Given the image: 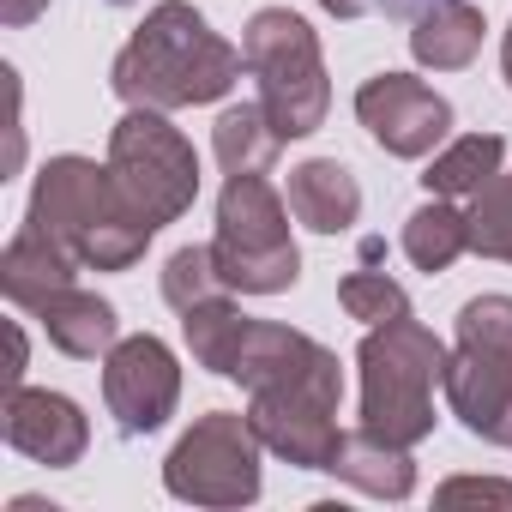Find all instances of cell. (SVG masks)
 I'll return each instance as SVG.
<instances>
[{
	"label": "cell",
	"instance_id": "6da1fadb",
	"mask_svg": "<svg viewBox=\"0 0 512 512\" xmlns=\"http://www.w3.org/2000/svg\"><path fill=\"white\" fill-rule=\"evenodd\" d=\"M241 49H229L199 7L187 0H157L139 19V31L127 37V49L109 67V91L127 109H193V103H217L229 97V85L241 79Z\"/></svg>",
	"mask_w": 512,
	"mask_h": 512
},
{
	"label": "cell",
	"instance_id": "7a4b0ae2",
	"mask_svg": "<svg viewBox=\"0 0 512 512\" xmlns=\"http://www.w3.org/2000/svg\"><path fill=\"white\" fill-rule=\"evenodd\" d=\"M25 223L37 235H49L61 253H73L85 272H127V266H139L151 235H157V223L127 199L115 169L91 163V157H73V151L49 157L37 169Z\"/></svg>",
	"mask_w": 512,
	"mask_h": 512
},
{
	"label": "cell",
	"instance_id": "3957f363",
	"mask_svg": "<svg viewBox=\"0 0 512 512\" xmlns=\"http://www.w3.org/2000/svg\"><path fill=\"white\" fill-rule=\"evenodd\" d=\"M446 344L422 320L368 326L356 344L362 368V428L392 446H422L434 434V386H446Z\"/></svg>",
	"mask_w": 512,
	"mask_h": 512
},
{
	"label": "cell",
	"instance_id": "277c9868",
	"mask_svg": "<svg viewBox=\"0 0 512 512\" xmlns=\"http://www.w3.org/2000/svg\"><path fill=\"white\" fill-rule=\"evenodd\" d=\"M290 205L266 175H223L217 193V272L235 296H284L302 278V253L290 235Z\"/></svg>",
	"mask_w": 512,
	"mask_h": 512
},
{
	"label": "cell",
	"instance_id": "5b68a950",
	"mask_svg": "<svg viewBox=\"0 0 512 512\" xmlns=\"http://www.w3.org/2000/svg\"><path fill=\"white\" fill-rule=\"evenodd\" d=\"M241 61L260 79V103L272 115V127L284 139H308L326 127L332 109V79H326V55L320 37L302 13L290 7H260L241 31Z\"/></svg>",
	"mask_w": 512,
	"mask_h": 512
},
{
	"label": "cell",
	"instance_id": "8992f818",
	"mask_svg": "<svg viewBox=\"0 0 512 512\" xmlns=\"http://www.w3.org/2000/svg\"><path fill=\"white\" fill-rule=\"evenodd\" d=\"M109 169L157 229L187 217L199 199V157L163 109H127L109 127Z\"/></svg>",
	"mask_w": 512,
	"mask_h": 512
},
{
	"label": "cell",
	"instance_id": "52a82bcc",
	"mask_svg": "<svg viewBox=\"0 0 512 512\" xmlns=\"http://www.w3.org/2000/svg\"><path fill=\"white\" fill-rule=\"evenodd\" d=\"M260 452L266 440L253 434L247 416L211 410L163 458V488L187 506H253L260 500Z\"/></svg>",
	"mask_w": 512,
	"mask_h": 512
},
{
	"label": "cell",
	"instance_id": "ba28073f",
	"mask_svg": "<svg viewBox=\"0 0 512 512\" xmlns=\"http://www.w3.org/2000/svg\"><path fill=\"white\" fill-rule=\"evenodd\" d=\"M338 398H344V368L290 380V386H260L247 392V422L266 440V452H278L296 470H326L338 452Z\"/></svg>",
	"mask_w": 512,
	"mask_h": 512
},
{
	"label": "cell",
	"instance_id": "9c48e42d",
	"mask_svg": "<svg viewBox=\"0 0 512 512\" xmlns=\"http://www.w3.org/2000/svg\"><path fill=\"white\" fill-rule=\"evenodd\" d=\"M103 404L115 416V428L127 440H145L157 434L175 404H181V362L163 338L139 332V338H121L109 356H103Z\"/></svg>",
	"mask_w": 512,
	"mask_h": 512
},
{
	"label": "cell",
	"instance_id": "30bf717a",
	"mask_svg": "<svg viewBox=\"0 0 512 512\" xmlns=\"http://www.w3.org/2000/svg\"><path fill=\"white\" fill-rule=\"evenodd\" d=\"M356 121L386 157L416 163V157H434V145L452 133V103L410 73H374L356 91Z\"/></svg>",
	"mask_w": 512,
	"mask_h": 512
},
{
	"label": "cell",
	"instance_id": "8fae6325",
	"mask_svg": "<svg viewBox=\"0 0 512 512\" xmlns=\"http://www.w3.org/2000/svg\"><path fill=\"white\" fill-rule=\"evenodd\" d=\"M446 404L476 440L512 446V350L458 338V350L446 356Z\"/></svg>",
	"mask_w": 512,
	"mask_h": 512
},
{
	"label": "cell",
	"instance_id": "7c38bea8",
	"mask_svg": "<svg viewBox=\"0 0 512 512\" xmlns=\"http://www.w3.org/2000/svg\"><path fill=\"white\" fill-rule=\"evenodd\" d=\"M7 446L25 452L31 464L67 470V464L85 458V446H91V422H85V410H79L67 392H49V386H13V392H7Z\"/></svg>",
	"mask_w": 512,
	"mask_h": 512
},
{
	"label": "cell",
	"instance_id": "4fadbf2b",
	"mask_svg": "<svg viewBox=\"0 0 512 512\" xmlns=\"http://www.w3.org/2000/svg\"><path fill=\"white\" fill-rule=\"evenodd\" d=\"M326 368H338V356L320 338H308L296 326H278V320H253L229 380L260 392V386H290V380H308V374H326Z\"/></svg>",
	"mask_w": 512,
	"mask_h": 512
},
{
	"label": "cell",
	"instance_id": "5bb4252c",
	"mask_svg": "<svg viewBox=\"0 0 512 512\" xmlns=\"http://www.w3.org/2000/svg\"><path fill=\"white\" fill-rule=\"evenodd\" d=\"M326 476H338V482H350V488H362L374 500H410L416 494V458H410V446H392V440L368 434L362 422L338 434V452H332Z\"/></svg>",
	"mask_w": 512,
	"mask_h": 512
},
{
	"label": "cell",
	"instance_id": "9a60e30c",
	"mask_svg": "<svg viewBox=\"0 0 512 512\" xmlns=\"http://www.w3.org/2000/svg\"><path fill=\"white\" fill-rule=\"evenodd\" d=\"M79 260L73 253H61L49 235H37L31 223L7 241V253H0V290H7V302L13 308H25V314H37L55 290H67V284H79Z\"/></svg>",
	"mask_w": 512,
	"mask_h": 512
},
{
	"label": "cell",
	"instance_id": "2e32d148",
	"mask_svg": "<svg viewBox=\"0 0 512 512\" xmlns=\"http://www.w3.org/2000/svg\"><path fill=\"white\" fill-rule=\"evenodd\" d=\"M37 320H43L49 344H55L61 356H73V362H97V356H109V350L121 344L115 308H109L97 290H79V284L55 290V296L37 308Z\"/></svg>",
	"mask_w": 512,
	"mask_h": 512
},
{
	"label": "cell",
	"instance_id": "e0dca14e",
	"mask_svg": "<svg viewBox=\"0 0 512 512\" xmlns=\"http://www.w3.org/2000/svg\"><path fill=\"white\" fill-rule=\"evenodd\" d=\"M290 211L314 235H344L362 217V181L338 157H308L302 169H290Z\"/></svg>",
	"mask_w": 512,
	"mask_h": 512
},
{
	"label": "cell",
	"instance_id": "ac0fdd59",
	"mask_svg": "<svg viewBox=\"0 0 512 512\" xmlns=\"http://www.w3.org/2000/svg\"><path fill=\"white\" fill-rule=\"evenodd\" d=\"M482 31L488 25H482V13L470 7V0H434V7L416 19V31H410V55L422 67H434V73H458V67L476 61Z\"/></svg>",
	"mask_w": 512,
	"mask_h": 512
},
{
	"label": "cell",
	"instance_id": "d6986e66",
	"mask_svg": "<svg viewBox=\"0 0 512 512\" xmlns=\"http://www.w3.org/2000/svg\"><path fill=\"white\" fill-rule=\"evenodd\" d=\"M211 151H217L223 175H266L278 163V151H284V133L272 127L266 103H235L211 127Z\"/></svg>",
	"mask_w": 512,
	"mask_h": 512
},
{
	"label": "cell",
	"instance_id": "ffe728a7",
	"mask_svg": "<svg viewBox=\"0 0 512 512\" xmlns=\"http://www.w3.org/2000/svg\"><path fill=\"white\" fill-rule=\"evenodd\" d=\"M506 163V139L500 133H464L446 151H434V163L422 169V187L434 199H476Z\"/></svg>",
	"mask_w": 512,
	"mask_h": 512
},
{
	"label": "cell",
	"instance_id": "44dd1931",
	"mask_svg": "<svg viewBox=\"0 0 512 512\" xmlns=\"http://www.w3.org/2000/svg\"><path fill=\"white\" fill-rule=\"evenodd\" d=\"M404 253L416 272H446L458 253H470V211L428 193V205H416L404 217Z\"/></svg>",
	"mask_w": 512,
	"mask_h": 512
},
{
	"label": "cell",
	"instance_id": "7402d4cb",
	"mask_svg": "<svg viewBox=\"0 0 512 512\" xmlns=\"http://www.w3.org/2000/svg\"><path fill=\"white\" fill-rule=\"evenodd\" d=\"M247 326H253V320H247L229 296L199 302V308H187V314H181V332H187L193 362H199V368H211V374H223V380H229V368H235V356H241Z\"/></svg>",
	"mask_w": 512,
	"mask_h": 512
},
{
	"label": "cell",
	"instance_id": "603a6c76",
	"mask_svg": "<svg viewBox=\"0 0 512 512\" xmlns=\"http://www.w3.org/2000/svg\"><path fill=\"white\" fill-rule=\"evenodd\" d=\"M217 296H229V284H223V272H217V253H211V241L199 247H175L169 253V266H163V302L175 308V314H187V308H199V302H217Z\"/></svg>",
	"mask_w": 512,
	"mask_h": 512
},
{
	"label": "cell",
	"instance_id": "cb8c5ba5",
	"mask_svg": "<svg viewBox=\"0 0 512 512\" xmlns=\"http://www.w3.org/2000/svg\"><path fill=\"white\" fill-rule=\"evenodd\" d=\"M470 253L512 266V169H500V175L470 199Z\"/></svg>",
	"mask_w": 512,
	"mask_h": 512
},
{
	"label": "cell",
	"instance_id": "d4e9b609",
	"mask_svg": "<svg viewBox=\"0 0 512 512\" xmlns=\"http://www.w3.org/2000/svg\"><path fill=\"white\" fill-rule=\"evenodd\" d=\"M338 308H344L350 320H362V326H386V320H404V314H410V296H404L398 278L374 272V260H368L362 272H350V278L338 284Z\"/></svg>",
	"mask_w": 512,
	"mask_h": 512
},
{
	"label": "cell",
	"instance_id": "484cf974",
	"mask_svg": "<svg viewBox=\"0 0 512 512\" xmlns=\"http://www.w3.org/2000/svg\"><path fill=\"white\" fill-rule=\"evenodd\" d=\"M440 506H470V500H494V506H512V482H500V476H452L440 494H434Z\"/></svg>",
	"mask_w": 512,
	"mask_h": 512
},
{
	"label": "cell",
	"instance_id": "4316f807",
	"mask_svg": "<svg viewBox=\"0 0 512 512\" xmlns=\"http://www.w3.org/2000/svg\"><path fill=\"white\" fill-rule=\"evenodd\" d=\"M49 13V0H0V25H31Z\"/></svg>",
	"mask_w": 512,
	"mask_h": 512
},
{
	"label": "cell",
	"instance_id": "83f0119b",
	"mask_svg": "<svg viewBox=\"0 0 512 512\" xmlns=\"http://www.w3.org/2000/svg\"><path fill=\"white\" fill-rule=\"evenodd\" d=\"M428 7H434V0H368V13H386V19H410V25H416Z\"/></svg>",
	"mask_w": 512,
	"mask_h": 512
},
{
	"label": "cell",
	"instance_id": "f1b7e54d",
	"mask_svg": "<svg viewBox=\"0 0 512 512\" xmlns=\"http://www.w3.org/2000/svg\"><path fill=\"white\" fill-rule=\"evenodd\" d=\"M320 7H326L332 19H362V13H368V0H320Z\"/></svg>",
	"mask_w": 512,
	"mask_h": 512
},
{
	"label": "cell",
	"instance_id": "f546056e",
	"mask_svg": "<svg viewBox=\"0 0 512 512\" xmlns=\"http://www.w3.org/2000/svg\"><path fill=\"white\" fill-rule=\"evenodd\" d=\"M500 73H506V91H512V25H506V37H500Z\"/></svg>",
	"mask_w": 512,
	"mask_h": 512
}]
</instances>
